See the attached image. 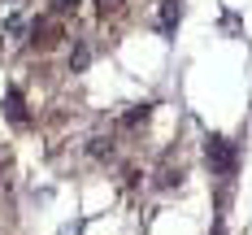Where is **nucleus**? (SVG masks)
I'll use <instances>...</instances> for the list:
<instances>
[{
    "label": "nucleus",
    "mask_w": 252,
    "mask_h": 235,
    "mask_svg": "<svg viewBox=\"0 0 252 235\" xmlns=\"http://www.w3.org/2000/svg\"><path fill=\"white\" fill-rule=\"evenodd\" d=\"M204 166L226 179V174H235V166H239V148L230 144L226 135H204Z\"/></svg>",
    "instance_id": "f257e3e1"
},
{
    "label": "nucleus",
    "mask_w": 252,
    "mask_h": 235,
    "mask_svg": "<svg viewBox=\"0 0 252 235\" xmlns=\"http://www.w3.org/2000/svg\"><path fill=\"white\" fill-rule=\"evenodd\" d=\"M4 118H9L13 127H26V101H22V92H18V87H9V92H4Z\"/></svg>",
    "instance_id": "f03ea898"
},
{
    "label": "nucleus",
    "mask_w": 252,
    "mask_h": 235,
    "mask_svg": "<svg viewBox=\"0 0 252 235\" xmlns=\"http://www.w3.org/2000/svg\"><path fill=\"white\" fill-rule=\"evenodd\" d=\"M87 66H92V44H87V39H78V44H74V57H70V70L83 74Z\"/></svg>",
    "instance_id": "7ed1b4c3"
},
{
    "label": "nucleus",
    "mask_w": 252,
    "mask_h": 235,
    "mask_svg": "<svg viewBox=\"0 0 252 235\" xmlns=\"http://www.w3.org/2000/svg\"><path fill=\"white\" fill-rule=\"evenodd\" d=\"M178 22V0H161V31H170Z\"/></svg>",
    "instance_id": "20e7f679"
},
{
    "label": "nucleus",
    "mask_w": 252,
    "mask_h": 235,
    "mask_svg": "<svg viewBox=\"0 0 252 235\" xmlns=\"http://www.w3.org/2000/svg\"><path fill=\"white\" fill-rule=\"evenodd\" d=\"M148 113H152V104H135L122 122H126V127H139V122H148Z\"/></svg>",
    "instance_id": "39448f33"
},
{
    "label": "nucleus",
    "mask_w": 252,
    "mask_h": 235,
    "mask_svg": "<svg viewBox=\"0 0 252 235\" xmlns=\"http://www.w3.org/2000/svg\"><path fill=\"white\" fill-rule=\"evenodd\" d=\"M122 4L126 0H96V13L100 18H113V13H122Z\"/></svg>",
    "instance_id": "423d86ee"
},
{
    "label": "nucleus",
    "mask_w": 252,
    "mask_h": 235,
    "mask_svg": "<svg viewBox=\"0 0 252 235\" xmlns=\"http://www.w3.org/2000/svg\"><path fill=\"white\" fill-rule=\"evenodd\" d=\"M87 153H92V157H109V153H113V144H109V139H100V135H96V139H92V148H87Z\"/></svg>",
    "instance_id": "0eeeda50"
},
{
    "label": "nucleus",
    "mask_w": 252,
    "mask_h": 235,
    "mask_svg": "<svg viewBox=\"0 0 252 235\" xmlns=\"http://www.w3.org/2000/svg\"><path fill=\"white\" fill-rule=\"evenodd\" d=\"M52 4H57V9H61V13H65V9H74L78 0H52Z\"/></svg>",
    "instance_id": "6e6552de"
}]
</instances>
